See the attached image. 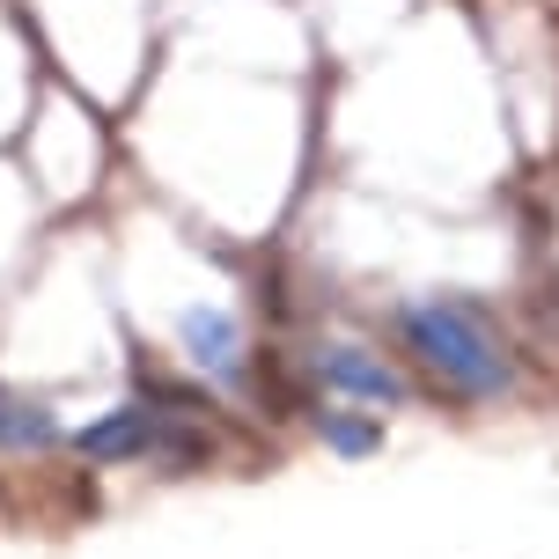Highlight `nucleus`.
<instances>
[{
    "label": "nucleus",
    "instance_id": "obj_4",
    "mask_svg": "<svg viewBox=\"0 0 559 559\" xmlns=\"http://www.w3.org/2000/svg\"><path fill=\"white\" fill-rule=\"evenodd\" d=\"M59 419L45 405H0V449H52Z\"/></svg>",
    "mask_w": 559,
    "mask_h": 559
},
{
    "label": "nucleus",
    "instance_id": "obj_3",
    "mask_svg": "<svg viewBox=\"0 0 559 559\" xmlns=\"http://www.w3.org/2000/svg\"><path fill=\"white\" fill-rule=\"evenodd\" d=\"M177 338H185L192 368L222 376V383L243 376V332H236V317H228V309H185V317H177Z\"/></svg>",
    "mask_w": 559,
    "mask_h": 559
},
{
    "label": "nucleus",
    "instance_id": "obj_1",
    "mask_svg": "<svg viewBox=\"0 0 559 559\" xmlns=\"http://www.w3.org/2000/svg\"><path fill=\"white\" fill-rule=\"evenodd\" d=\"M397 332L419 361L442 376L456 397H508L515 391V361H508V338L486 324L478 302L435 295V302H405L397 309Z\"/></svg>",
    "mask_w": 559,
    "mask_h": 559
},
{
    "label": "nucleus",
    "instance_id": "obj_2",
    "mask_svg": "<svg viewBox=\"0 0 559 559\" xmlns=\"http://www.w3.org/2000/svg\"><path fill=\"white\" fill-rule=\"evenodd\" d=\"M317 376L346 397H368V405H405V376L383 354H368V346H324L317 354Z\"/></svg>",
    "mask_w": 559,
    "mask_h": 559
},
{
    "label": "nucleus",
    "instance_id": "obj_5",
    "mask_svg": "<svg viewBox=\"0 0 559 559\" xmlns=\"http://www.w3.org/2000/svg\"><path fill=\"white\" fill-rule=\"evenodd\" d=\"M317 435H324V449H338V456H368V449L383 442V419H361V413H317Z\"/></svg>",
    "mask_w": 559,
    "mask_h": 559
}]
</instances>
